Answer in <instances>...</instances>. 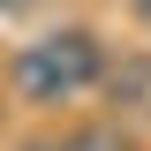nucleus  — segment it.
Instances as JSON below:
<instances>
[{"instance_id": "obj_1", "label": "nucleus", "mask_w": 151, "mask_h": 151, "mask_svg": "<svg viewBox=\"0 0 151 151\" xmlns=\"http://www.w3.org/2000/svg\"><path fill=\"white\" fill-rule=\"evenodd\" d=\"M106 45H98V30H45L30 38V45H15V60H8V83H15V98H30V106H76V98H91L98 83H106Z\"/></svg>"}, {"instance_id": "obj_2", "label": "nucleus", "mask_w": 151, "mask_h": 151, "mask_svg": "<svg viewBox=\"0 0 151 151\" xmlns=\"http://www.w3.org/2000/svg\"><path fill=\"white\" fill-rule=\"evenodd\" d=\"M129 8H136V15H144V23H151V0H129Z\"/></svg>"}, {"instance_id": "obj_3", "label": "nucleus", "mask_w": 151, "mask_h": 151, "mask_svg": "<svg viewBox=\"0 0 151 151\" xmlns=\"http://www.w3.org/2000/svg\"><path fill=\"white\" fill-rule=\"evenodd\" d=\"M144 121H151V106H144Z\"/></svg>"}]
</instances>
